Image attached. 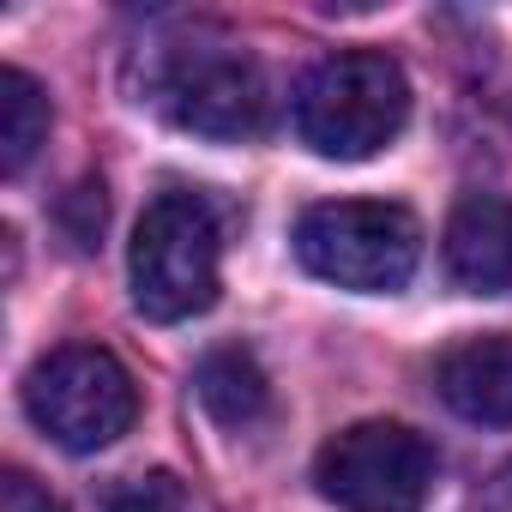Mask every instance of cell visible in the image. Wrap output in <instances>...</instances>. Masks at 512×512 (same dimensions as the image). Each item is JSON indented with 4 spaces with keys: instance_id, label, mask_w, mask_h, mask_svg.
<instances>
[{
    "instance_id": "cell-9",
    "label": "cell",
    "mask_w": 512,
    "mask_h": 512,
    "mask_svg": "<svg viewBox=\"0 0 512 512\" xmlns=\"http://www.w3.org/2000/svg\"><path fill=\"white\" fill-rule=\"evenodd\" d=\"M193 392H199V404L211 410V422H223V428H253V422H266V410H272L266 368L253 362L241 344H223V350L199 356Z\"/></svg>"
},
{
    "instance_id": "cell-10",
    "label": "cell",
    "mask_w": 512,
    "mask_h": 512,
    "mask_svg": "<svg viewBox=\"0 0 512 512\" xmlns=\"http://www.w3.org/2000/svg\"><path fill=\"white\" fill-rule=\"evenodd\" d=\"M43 139H49V97L25 67H7L0 73V169L25 175Z\"/></svg>"
},
{
    "instance_id": "cell-4",
    "label": "cell",
    "mask_w": 512,
    "mask_h": 512,
    "mask_svg": "<svg viewBox=\"0 0 512 512\" xmlns=\"http://www.w3.org/2000/svg\"><path fill=\"white\" fill-rule=\"evenodd\" d=\"M296 260L356 296H392L416 278L422 223L392 199H326L296 217Z\"/></svg>"
},
{
    "instance_id": "cell-7",
    "label": "cell",
    "mask_w": 512,
    "mask_h": 512,
    "mask_svg": "<svg viewBox=\"0 0 512 512\" xmlns=\"http://www.w3.org/2000/svg\"><path fill=\"white\" fill-rule=\"evenodd\" d=\"M446 272L470 296L512 290V199H500V193L458 199V211L446 223Z\"/></svg>"
},
{
    "instance_id": "cell-8",
    "label": "cell",
    "mask_w": 512,
    "mask_h": 512,
    "mask_svg": "<svg viewBox=\"0 0 512 512\" xmlns=\"http://www.w3.org/2000/svg\"><path fill=\"white\" fill-rule=\"evenodd\" d=\"M434 392L452 416L512 428V338H464L434 362Z\"/></svg>"
},
{
    "instance_id": "cell-2",
    "label": "cell",
    "mask_w": 512,
    "mask_h": 512,
    "mask_svg": "<svg viewBox=\"0 0 512 512\" xmlns=\"http://www.w3.org/2000/svg\"><path fill=\"white\" fill-rule=\"evenodd\" d=\"M145 91L175 127L217 139V145L253 139L266 127V103H272L260 61L235 37H217V31H187V37L163 43L151 55Z\"/></svg>"
},
{
    "instance_id": "cell-1",
    "label": "cell",
    "mask_w": 512,
    "mask_h": 512,
    "mask_svg": "<svg viewBox=\"0 0 512 512\" xmlns=\"http://www.w3.org/2000/svg\"><path fill=\"white\" fill-rule=\"evenodd\" d=\"M127 272H133V302L145 320L175 326L193 320L217 302L223 290V223L217 205L205 193L169 187L145 205L139 229H133V253H127Z\"/></svg>"
},
{
    "instance_id": "cell-13",
    "label": "cell",
    "mask_w": 512,
    "mask_h": 512,
    "mask_svg": "<svg viewBox=\"0 0 512 512\" xmlns=\"http://www.w3.org/2000/svg\"><path fill=\"white\" fill-rule=\"evenodd\" d=\"M500 488H506V506H512V464H506V476H500Z\"/></svg>"
},
{
    "instance_id": "cell-3",
    "label": "cell",
    "mask_w": 512,
    "mask_h": 512,
    "mask_svg": "<svg viewBox=\"0 0 512 512\" xmlns=\"http://www.w3.org/2000/svg\"><path fill=\"white\" fill-rule=\"evenodd\" d=\"M410 121V79L380 49H344L326 55L302 91H296V133L320 157L362 163L386 151Z\"/></svg>"
},
{
    "instance_id": "cell-6",
    "label": "cell",
    "mask_w": 512,
    "mask_h": 512,
    "mask_svg": "<svg viewBox=\"0 0 512 512\" xmlns=\"http://www.w3.org/2000/svg\"><path fill=\"white\" fill-rule=\"evenodd\" d=\"M440 458L404 422H356L332 434L314 458V482L344 512H422L434 494Z\"/></svg>"
},
{
    "instance_id": "cell-12",
    "label": "cell",
    "mask_w": 512,
    "mask_h": 512,
    "mask_svg": "<svg viewBox=\"0 0 512 512\" xmlns=\"http://www.w3.org/2000/svg\"><path fill=\"white\" fill-rule=\"evenodd\" d=\"M0 512H61V500L49 488H37V476L7 470L0 476Z\"/></svg>"
},
{
    "instance_id": "cell-5",
    "label": "cell",
    "mask_w": 512,
    "mask_h": 512,
    "mask_svg": "<svg viewBox=\"0 0 512 512\" xmlns=\"http://www.w3.org/2000/svg\"><path fill=\"white\" fill-rule=\"evenodd\" d=\"M25 410L31 422L67 446V452H103L115 446L133 416H139V392L133 374L97 350V344H61L49 350L31 374H25Z\"/></svg>"
},
{
    "instance_id": "cell-11",
    "label": "cell",
    "mask_w": 512,
    "mask_h": 512,
    "mask_svg": "<svg viewBox=\"0 0 512 512\" xmlns=\"http://www.w3.org/2000/svg\"><path fill=\"white\" fill-rule=\"evenodd\" d=\"M103 512H193V500H187V488H181L175 476L151 470V476H127V482L103 500Z\"/></svg>"
}]
</instances>
